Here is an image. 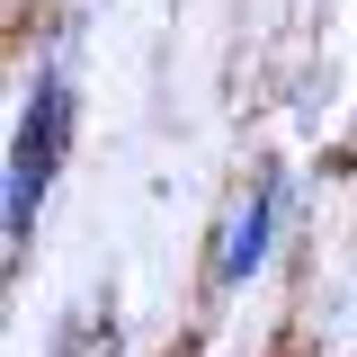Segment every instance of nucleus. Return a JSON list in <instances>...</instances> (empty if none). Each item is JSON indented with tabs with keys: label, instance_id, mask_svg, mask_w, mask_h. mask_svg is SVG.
Here are the masks:
<instances>
[{
	"label": "nucleus",
	"instance_id": "2",
	"mask_svg": "<svg viewBox=\"0 0 357 357\" xmlns=\"http://www.w3.org/2000/svg\"><path fill=\"white\" fill-rule=\"evenodd\" d=\"M268 232H277V178H259V188H250V206H241L232 232H223V259H215L223 286H241V277L268 259Z\"/></svg>",
	"mask_w": 357,
	"mask_h": 357
},
{
	"label": "nucleus",
	"instance_id": "1",
	"mask_svg": "<svg viewBox=\"0 0 357 357\" xmlns=\"http://www.w3.org/2000/svg\"><path fill=\"white\" fill-rule=\"evenodd\" d=\"M63 134H72V89H63V72H36L27 116H18V143H9V250H27V223H36L45 188H54Z\"/></svg>",
	"mask_w": 357,
	"mask_h": 357
}]
</instances>
